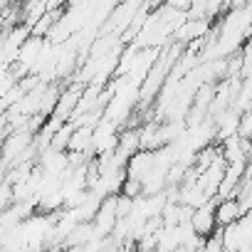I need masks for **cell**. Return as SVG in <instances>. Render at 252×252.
<instances>
[{
  "instance_id": "cell-1",
  "label": "cell",
  "mask_w": 252,
  "mask_h": 252,
  "mask_svg": "<svg viewBox=\"0 0 252 252\" xmlns=\"http://www.w3.org/2000/svg\"><path fill=\"white\" fill-rule=\"evenodd\" d=\"M32 37V28L20 23L10 30H3V69L13 67L20 57V50L25 47V42Z\"/></svg>"
},
{
  "instance_id": "cell-2",
  "label": "cell",
  "mask_w": 252,
  "mask_h": 252,
  "mask_svg": "<svg viewBox=\"0 0 252 252\" xmlns=\"http://www.w3.org/2000/svg\"><path fill=\"white\" fill-rule=\"evenodd\" d=\"M94 230H96V237L99 240H104V237H109V235H114V230H116V225H119V210H116V195H109V198H104V203H101V208H99V213L94 215Z\"/></svg>"
},
{
  "instance_id": "cell-3",
  "label": "cell",
  "mask_w": 252,
  "mask_h": 252,
  "mask_svg": "<svg viewBox=\"0 0 252 252\" xmlns=\"http://www.w3.org/2000/svg\"><path fill=\"white\" fill-rule=\"evenodd\" d=\"M215 208H218V198H213V200H208L205 205H200V208H195V210H193L190 222H193V227H195V232H198V235L210 237V235H215V232H218Z\"/></svg>"
},
{
  "instance_id": "cell-4",
  "label": "cell",
  "mask_w": 252,
  "mask_h": 252,
  "mask_svg": "<svg viewBox=\"0 0 252 252\" xmlns=\"http://www.w3.org/2000/svg\"><path fill=\"white\" fill-rule=\"evenodd\" d=\"M126 173H129V178H134V181L146 183L156 173V151H139L129 161V166H126Z\"/></svg>"
},
{
  "instance_id": "cell-5",
  "label": "cell",
  "mask_w": 252,
  "mask_h": 252,
  "mask_svg": "<svg viewBox=\"0 0 252 252\" xmlns=\"http://www.w3.org/2000/svg\"><path fill=\"white\" fill-rule=\"evenodd\" d=\"M208 32H210V20H208V18H188V20L176 30V40L193 45V42L208 37Z\"/></svg>"
},
{
  "instance_id": "cell-6",
  "label": "cell",
  "mask_w": 252,
  "mask_h": 252,
  "mask_svg": "<svg viewBox=\"0 0 252 252\" xmlns=\"http://www.w3.org/2000/svg\"><path fill=\"white\" fill-rule=\"evenodd\" d=\"M247 210L242 208L240 198H218V208H215V218H218V227L232 225L237 222Z\"/></svg>"
},
{
  "instance_id": "cell-7",
  "label": "cell",
  "mask_w": 252,
  "mask_h": 252,
  "mask_svg": "<svg viewBox=\"0 0 252 252\" xmlns=\"http://www.w3.org/2000/svg\"><path fill=\"white\" fill-rule=\"evenodd\" d=\"M116 151L126 158V161H131L139 151H144L141 149V126L136 129V126H126V129L119 134V146H116Z\"/></svg>"
},
{
  "instance_id": "cell-8",
  "label": "cell",
  "mask_w": 252,
  "mask_h": 252,
  "mask_svg": "<svg viewBox=\"0 0 252 252\" xmlns=\"http://www.w3.org/2000/svg\"><path fill=\"white\" fill-rule=\"evenodd\" d=\"M92 144H94V126H77L67 151H72V154H87L89 158H94Z\"/></svg>"
},
{
  "instance_id": "cell-9",
  "label": "cell",
  "mask_w": 252,
  "mask_h": 252,
  "mask_svg": "<svg viewBox=\"0 0 252 252\" xmlns=\"http://www.w3.org/2000/svg\"><path fill=\"white\" fill-rule=\"evenodd\" d=\"M74 129H77V126H74L72 121L62 124L60 129L55 131V136H52V146H50V149H57V151H67V149H69V141H72V134H74Z\"/></svg>"
},
{
  "instance_id": "cell-10",
  "label": "cell",
  "mask_w": 252,
  "mask_h": 252,
  "mask_svg": "<svg viewBox=\"0 0 252 252\" xmlns=\"http://www.w3.org/2000/svg\"><path fill=\"white\" fill-rule=\"evenodd\" d=\"M121 193L129 195V198H139V195H144V183H141V181H134V178H126Z\"/></svg>"
},
{
  "instance_id": "cell-11",
  "label": "cell",
  "mask_w": 252,
  "mask_h": 252,
  "mask_svg": "<svg viewBox=\"0 0 252 252\" xmlns=\"http://www.w3.org/2000/svg\"><path fill=\"white\" fill-rule=\"evenodd\" d=\"M171 252H195V250H193L190 245H178V247H176V250H171Z\"/></svg>"
}]
</instances>
